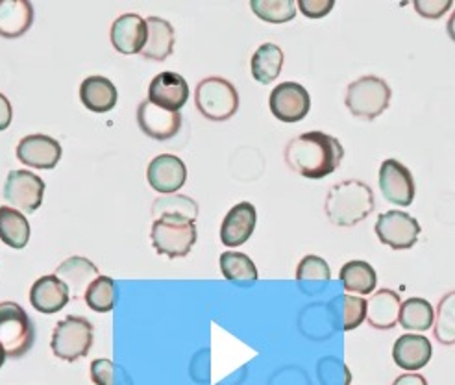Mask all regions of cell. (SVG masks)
<instances>
[{
  "label": "cell",
  "mask_w": 455,
  "mask_h": 385,
  "mask_svg": "<svg viewBox=\"0 0 455 385\" xmlns=\"http://www.w3.org/2000/svg\"><path fill=\"white\" fill-rule=\"evenodd\" d=\"M378 182L383 198L393 204V206L407 208L413 204L417 195L415 178L411 171H409L402 162L385 160L379 167Z\"/></svg>",
  "instance_id": "11"
},
{
  "label": "cell",
  "mask_w": 455,
  "mask_h": 385,
  "mask_svg": "<svg viewBox=\"0 0 455 385\" xmlns=\"http://www.w3.org/2000/svg\"><path fill=\"white\" fill-rule=\"evenodd\" d=\"M93 337L95 328L85 317L69 315L56 325L51 349L58 359L75 364L89 354L91 347H93Z\"/></svg>",
  "instance_id": "7"
},
{
  "label": "cell",
  "mask_w": 455,
  "mask_h": 385,
  "mask_svg": "<svg viewBox=\"0 0 455 385\" xmlns=\"http://www.w3.org/2000/svg\"><path fill=\"white\" fill-rule=\"evenodd\" d=\"M196 109L208 121L222 123L232 119L239 109V93L232 82L219 76H210L198 82L195 92Z\"/></svg>",
  "instance_id": "6"
},
{
  "label": "cell",
  "mask_w": 455,
  "mask_h": 385,
  "mask_svg": "<svg viewBox=\"0 0 455 385\" xmlns=\"http://www.w3.org/2000/svg\"><path fill=\"white\" fill-rule=\"evenodd\" d=\"M297 6L307 19H323L333 10L335 3L333 0H299Z\"/></svg>",
  "instance_id": "38"
},
{
  "label": "cell",
  "mask_w": 455,
  "mask_h": 385,
  "mask_svg": "<svg viewBox=\"0 0 455 385\" xmlns=\"http://www.w3.org/2000/svg\"><path fill=\"white\" fill-rule=\"evenodd\" d=\"M196 239V224L189 219L176 215L156 219L150 230V241L154 251L159 256H165L169 260L189 256Z\"/></svg>",
  "instance_id": "3"
},
{
  "label": "cell",
  "mask_w": 455,
  "mask_h": 385,
  "mask_svg": "<svg viewBox=\"0 0 455 385\" xmlns=\"http://www.w3.org/2000/svg\"><path fill=\"white\" fill-rule=\"evenodd\" d=\"M119 92L116 84L106 76H87L80 84V100L82 104L93 113H108L117 106Z\"/></svg>",
  "instance_id": "23"
},
{
  "label": "cell",
  "mask_w": 455,
  "mask_h": 385,
  "mask_svg": "<svg viewBox=\"0 0 455 385\" xmlns=\"http://www.w3.org/2000/svg\"><path fill=\"white\" fill-rule=\"evenodd\" d=\"M272 116L282 123H300L311 109L309 92L297 82L278 84L268 97Z\"/></svg>",
  "instance_id": "10"
},
{
  "label": "cell",
  "mask_w": 455,
  "mask_h": 385,
  "mask_svg": "<svg viewBox=\"0 0 455 385\" xmlns=\"http://www.w3.org/2000/svg\"><path fill=\"white\" fill-rule=\"evenodd\" d=\"M374 230L379 243L393 248V251H409V248H413L422 232L420 222L413 215L400 210L379 213Z\"/></svg>",
  "instance_id": "8"
},
{
  "label": "cell",
  "mask_w": 455,
  "mask_h": 385,
  "mask_svg": "<svg viewBox=\"0 0 455 385\" xmlns=\"http://www.w3.org/2000/svg\"><path fill=\"white\" fill-rule=\"evenodd\" d=\"M84 301L89 309L97 313H109L117 308L119 302V285L109 277H99L91 284L84 294Z\"/></svg>",
  "instance_id": "30"
},
{
  "label": "cell",
  "mask_w": 455,
  "mask_h": 385,
  "mask_svg": "<svg viewBox=\"0 0 455 385\" xmlns=\"http://www.w3.org/2000/svg\"><path fill=\"white\" fill-rule=\"evenodd\" d=\"M6 359H8V356H6V350H4L3 343H0V369H3V367H4V364H6Z\"/></svg>",
  "instance_id": "42"
},
{
  "label": "cell",
  "mask_w": 455,
  "mask_h": 385,
  "mask_svg": "<svg viewBox=\"0 0 455 385\" xmlns=\"http://www.w3.org/2000/svg\"><path fill=\"white\" fill-rule=\"evenodd\" d=\"M148 28L147 19H143L138 13H123L116 20H113L109 39L113 49L124 56L141 54L145 43H147Z\"/></svg>",
  "instance_id": "14"
},
{
  "label": "cell",
  "mask_w": 455,
  "mask_h": 385,
  "mask_svg": "<svg viewBox=\"0 0 455 385\" xmlns=\"http://www.w3.org/2000/svg\"><path fill=\"white\" fill-rule=\"evenodd\" d=\"M258 222L254 204L239 202L226 213L220 224V241L228 248H237L252 237Z\"/></svg>",
  "instance_id": "17"
},
{
  "label": "cell",
  "mask_w": 455,
  "mask_h": 385,
  "mask_svg": "<svg viewBox=\"0 0 455 385\" xmlns=\"http://www.w3.org/2000/svg\"><path fill=\"white\" fill-rule=\"evenodd\" d=\"M220 265V273L228 282L234 284H256L259 278L258 267L252 261V258H248L243 253H222L219 258Z\"/></svg>",
  "instance_id": "29"
},
{
  "label": "cell",
  "mask_w": 455,
  "mask_h": 385,
  "mask_svg": "<svg viewBox=\"0 0 455 385\" xmlns=\"http://www.w3.org/2000/svg\"><path fill=\"white\" fill-rule=\"evenodd\" d=\"M434 354L429 339L417 333H405L396 339L393 347V359L402 371H420L424 369Z\"/></svg>",
  "instance_id": "20"
},
{
  "label": "cell",
  "mask_w": 455,
  "mask_h": 385,
  "mask_svg": "<svg viewBox=\"0 0 455 385\" xmlns=\"http://www.w3.org/2000/svg\"><path fill=\"white\" fill-rule=\"evenodd\" d=\"M345 304V315H343V323L345 330L352 332L363 325V321L367 319V301L363 297H354V294L347 293L343 297Z\"/></svg>",
  "instance_id": "36"
},
{
  "label": "cell",
  "mask_w": 455,
  "mask_h": 385,
  "mask_svg": "<svg viewBox=\"0 0 455 385\" xmlns=\"http://www.w3.org/2000/svg\"><path fill=\"white\" fill-rule=\"evenodd\" d=\"M435 309L429 301L420 297H411L402 302L400 309V326L407 332H427L434 326Z\"/></svg>",
  "instance_id": "28"
},
{
  "label": "cell",
  "mask_w": 455,
  "mask_h": 385,
  "mask_svg": "<svg viewBox=\"0 0 455 385\" xmlns=\"http://www.w3.org/2000/svg\"><path fill=\"white\" fill-rule=\"evenodd\" d=\"M34 25V6L28 0H0V37L17 39Z\"/></svg>",
  "instance_id": "22"
},
{
  "label": "cell",
  "mask_w": 455,
  "mask_h": 385,
  "mask_svg": "<svg viewBox=\"0 0 455 385\" xmlns=\"http://www.w3.org/2000/svg\"><path fill=\"white\" fill-rule=\"evenodd\" d=\"M71 301V293L67 285L56 277L47 275L34 282L30 289V304L43 315H52L61 311Z\"/></svg>",
  "instance_id": "19"
},
{
  "label": "cell",
  "mask_w": 455,
  "mask_h": 385,
  "mask_svg": "<svg viewBox=\"0 0 455 385\" xmlns=\"http://www.w3.org/2000/svg\"><path fill=\"white\" fill-rule=\"evenodd\" d=\"M3 195L10 206L20 213H34L43 204L44 182L30 171H10Z\"/></svg>",
  "instance_id": "9"
},
{
  "label": "cell",
  "mask_w": 455,
  "mask_h": 385,
  "mask_svg": "<svg viewBox=\"0 0 455 385\" xmlns=\"http://www.w3.org/2000/svg\"><path fill=\"white\" fill-rule=\"evenodd\" d=\"M167 215L184 217L195 222L198 217V204L188 195H162L152 202V217L156 221Z\"/></svg>",
  "instance_id": "31"
},
{
  "label": "cell",
  "mask_w": 455,
  "mask_h": 385,
  "mask_svg": "<svg viewBox=\"0 0 455 385\" xmlns=\"http://www.w3.org/2000/svg\"><path fill=\"white\" fill-rule=\"evenodd\" d=\"M393 89L383 78L367 75L354 80L348 89L345 104L354 117L363 121H374L389 108Z\"/></svg>",
  "instance_id": "4"
},
{
  "label": "cell",
  "mask_w": 455,
  "mask_h": 385,
  "mask_svg": "<svg viewBox=\"0 0 455 385\" xmlns=\"http://www.w3.org/2000/svg\"><path fill=\"white\" fill-rule=\"evenodd\" d=\"M434 335L444 347L455 345V291L446 293L439 301L435 309Z\"/></svg>",
  "instance_id": "32"
},
{
  "label": "cell",
  "mask_w": 455,
  "mask_h": 385,
  "mask_svg": "<svg viewBox=\"0 0 455 385\" xmlns=\"http://www.w3.org/2000/svg\"><path fill=\"white\" fill-rule=\"evenodd\" d=\"M250 10L270 25H285L297 17L294 0H250Z\"/></svg>",
  "instance_id": "34"
},
{
  "label": "cell",
  "mask_w": 455,
  "mask_h": 385,
  "mask_svg": "<svg viewBox=\"0 0 455 385\" xmlns=\"http://www.w3.org/2000/svg\"><path fill=\"white\" fill-rule=\"evenodd\" d=\"M339 280L348 293L355 294H371L376 289L378 275L371 263L354 260L345 263L339 270Z\"/></svg>",
  "instance_id": "27"
},
{
  "label": "cell",
  "mask_w": 455,
  "mask_h": 385,
  "mask_svg": "<svg viewBox=\"0 0 455 385\" xmlns=\"http://www.w3.org/2000/svg\"><path fill=\"white\" fill-rule=\"evenodd\" d=\"M331 280V269L328 261L321 256H306L297 267V282L302 287L311 285V291L323 289Z\"/></svg>",
  "instance_id": "33"
},
{
  "label": "cell",
  "mask_w": 455,
  "mask_h": 385,
  "mask_svg": "<svg viewBox=\"0 0 455 385\" xmlns=\"http://www.w3.org/2000/svg\"><path fill=\"white\" fill-rule=\"evenodd\" d=\"M61 145L51 135L44 133H30L27 138H22L17 145V160L25 164L27 167L51 171L54 169L61 160Z\"/></svg>",
  "instance_id": "12"
},
{
  "label": "cell",
  "mask_w": 455,
  "mask_h": 385,
  "mask_svg": "<svg viewBox=\"0 0 455 385\" xmlns=\"http://www.w3.org/2000/svg\"><path fill=\"white\" fill-rule=\"evenodd\" d=\"M0 241L15 251H22L30 241V222L15 208L0 206Z\"/></svg>",
  "instance_id": "26"
},
{
  "label": "cell",
  "mask_w": 455,
  "mask_h": 385,
  "mask_svg": "<svg viewBox=\"0 0 455 385\" xmlns=\"http://www.w3.org/2000/svg\"><path fill=\"white\" fill-rule=\"evenodd\" d=\"M13 121V109H12V102L6 95L0 93V132H4L10 128Z\"/></svg>",
  "instance_id": "39"
},
{
  "label": "cell",
  "mask_w": 455,
  "mask_h": 385,
  "mask_svg": "<svg viewBox=\"0 0 455 385\" xmlns=\"http://www.w3.org/2000/svg\"><path fill=\"white\" fill-rule=\"evenodd\" d=\"M376 208L371 186L361 180H345L330 188L324 200V213L333 226L350 229L365 221Z\"/></svg>",
  "instance_id": "2"
},
{
  "label": "cell",
  "mask_w": 455,
  "mask_h": 385,
  "mask_svg": "<svg viewBox=\"0 0 455 385\" xmlns=\"http://www.w3.org/2000/svg\"><path fill=\"white\" fill-rule=\"evenodd\" d=\"M54 275L69 289L71 301L84 299L87 287L100 277L99 267L82 256H71L61 261Z\"/></svg>",
  "instance_id": "18"
},
{
  "label": "cell",
  "mask_w": 455,
  "mask_h": 385,
  "mask_svg": "<svg viewBox=\"0 0 455 385\" xmlns=\"http://www.w3.org/2000/svg\"><path fill=\"white\" fill-rule=\"evenodd\" d=\"M138 124L145 135L156 141L172 140L181 128L180 111L159 108L148 100L138 106Z\"/></svg>",
  "instance_id": "15"
},
{
  "label": "cell",
  "mask_w": 455,
  "mask_h": 385,
  "mask_svg": "<svg viewBox=\"0 0 455 385\" xmlns=\"http://www.w3.org/2000/svg\"><path fill=\"white\" fill-rule=\"evenodd\" d=\"M147 180L154 191L174 195L188 182V167L172 154H159L148 164Z\"/></svg>",
  "instance_id": "13"
},
{
  "label": "cell",
  "mask_w": 455,
  "mask_h": 385,
  "mask_svg": "<svg viewBox=\"0 0 455 385\" xmlns=\"http://www.w3.org/2000/svg\"><path fill=\"white\" fill-rule=\"evenodd\" d=\"M400 309V294L393 289H379L367 301V321L374 330H393L398 325Z\"/></svg>",
  "instance_id": "21"
},
{
  "label": "cell",
  "mask_w": 455,
  "mask_h": 385,
  "mask_svg": "<svg viewBox=\"0 0 455 385\" xmlns=\"http://www.w3.org/2000/svg\"><path fill=\"white\" fill-rule=\"evenodd\" d=\"M91 380L95 385H132L126 371L116 361L100 357L91 364Z\"/></svg>",
  "instance_id": "35"
},
{
  "label": "cell",
  "mask_w": 455,
  "mask_h": 385,
  "mask_svg": "<svg viewBox=\"0 0 455 385\" xmlns=\"http://www.w3.org/2000/svg\"><path fill=\"white\" fill-rule=\"evenodd\" d=\"M393 385H427V380L417 373H405V374H400L393 381Z\"/></svg>",
  "instance_id": "40"
},
{
  "label": "cell",
  "mask_w": 455,
  "mask_h": 385,
  "mask_svg": "<svg viewBox=\"0 0 455 385\" xmlns=\"http://www.w3.org/2000/svg\"><path fill=\"white\" fill-rule=\"evenodd\" d=\"M147 100L159 108L180 111L189 100V84L178 73L164 71L150 82Z\"/></svg>",
  "instance_id": "16"
},
{
  "label": "cell",
  "mask_w": 455,
  "mask_h": 385,
  "mask_svg": "<svg viewBox=\"0 0 455 385\" xmlns=\"http://www.w3.org/2000/svg\"><path fill=\"white\" fill-rule=\"evenodd\" d=\"M446 32H448V36H450V39L455 43V10H453V13L450 15V19H448V25H446Z\"/></svg>",
  "instance_id": "41"
},
{
  "label": "cell",
  "mask_w": 455,
  "mask_h": 385,
  "mask_svg": "<svg viewBox=\"0 0 455 385\" xmlns=\"http://www.w3.org/2000/svg\"><path fill=\"white\" fill-rule=\"evenodd\" d=\"M0 343L10 359L25 357L36 343V326L17 302H0Z\"/></svg>",
  "instance_id": "5"
},
{
  "label": "cell",
  "mask_w": 455,
  "mask_h": 385,
  "mask_svg": "<svg viewBox=\"0 0 455 385\" xmlns=\"http://www.w3.org/2000/svg\"><path fill=\"white\" fill-rule=\"evenodd\" d=\"M451 6H453L451 0H415L413 3L415 12L420 17L431 19V20L441 19Z\"/></svg>",
  "instance_id": "37"
},
{
  "label": "cell",
  "mask_w": 455,
  "mask_h": 385,
  "mask_svg": "<svg viewBox=\"0 0 455 385\" xmlns=\"http://www.w3.org/2000/svg\"><path fill=\"white\" fill-rule=\"evenodd\" d=\"M345 157V147L337 138L324 132H304L292 138L285 150L283 160L287 167L304 178L323 180L335 172Z\"/></svg>",
  "instance_id": "1"
},
{
  "label": "cell",
  "mask_w": 455,
  "mask_h": 385,
  "mask_svg": "<svg viewBox=\"0 0 455 385\" xmlns=\"http://www.w3.org/2000/svg\"><path fill=\"white\" fill-rule=\"evenodd\" d=\"M283 51L275 43H263L250 60V71L256 82L268 85L275 82L283 69Z\"/></svg>",
  "instance_id": "25"
},
{
  "label": "cell",
  "mask_w": 455,
  "mask_h": 385,
  "mask_svg": "<svg viewBox=\"0 0 455 385\" xmlns=\"http://www.w3.org/2000/svg\"><path fill=\"white\" fill-rule=\"evenodd\" d=\"M147 43L141 51V56L145 60L152 61H165L174 52L176 34L169 20L162 17H148L147 19Z\"/></svg>",
  "instance_id": "24"
}]
</instances>
